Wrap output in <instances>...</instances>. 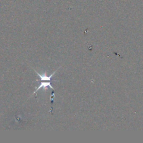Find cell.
<instances>
[{"label": "cell", "mask_w": 143, "mask_h": 143, "mask_svg": "<svg viewBox=\"0 0 143 143\" xmlns=\"http://www.w3.org/2000/svg\"><path fill=\"white\" fill-rule=\"evenodd\" d=\"M35 73H36L37 74H38V75L40 78V79H41V81H50L51 78L53 77V76H54V74L56 73V71H55L50 76H47V73H45L44 74H43V75H40V74H39L38 72L36 71L35 70Z\"/></svg>", "instance_id": "1"}, {"label": "cell", "mask_w": 143, "mask_h": 143, "mask_svg": "<svg viewBox=\"0 0 143 143\" xmlns=\"http://www.w3.org/2000/svg\"><path fill=\"white\" fill-rule=\"evenodd\" d=\"M47 87H50V88H51L52 90H54V88L52 86V85H51V83H50V82H41V83H40V85H39V86L38 87V88H37V90L34 92V94L37 91H39L41 88H42V87H43V88L44 89H46V88H47Z\"/></svg>", "instance_id": "2"}]
</instances>
